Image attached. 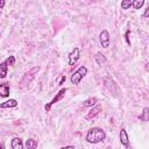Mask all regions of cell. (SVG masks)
<instances>
[{"instance_id":"9c48e42d","label":"cell","mask_w":149,"mask_h":149,"mask_svg":"<svg viewBox=\"0 0 149 149\" xmlns=\"http://www.w3.org/2000/svg\"><path fill=\"white\" fill-rule=\"evenodd\" d=\"M9 95V83L0 84V97L6 98Z\"/></svg>"},{"instance_id":"d6986e66","label":"cell","mask_w":149,"mask_h":149,"mask_svg":"<svg viewBox=\"0 0 149 149\" xmlns=\"http://www.w3.org/2000/svg\"><path fill=\"white\" fill-rule=\"evenodd\" d=\"M148 107H144V109H143V114L142 115H140V119L141 120H143V121H148Z\"/></svg>"},{"instance_id":"3957f363","label":"cell","mask_w":149,"mask_h":149,"mask_svg":"<svg viewBox=\"0 0 149 149\" xmlns=\"http://www.w3.org/2000/svg\"><path fill=\"white\" fill-rule=\"evenodd\" d=\"M86 74H87V68H86V66L83 65V66L78 68V69L71 74V83L74 84V85L79 84L80 80H81Z\"/></svg>"},{"instance_id":"8992f818","label":"cell","mask_w":149,"mask_h":149,"mask_svg":"<svg viewBox=\"0 0 149 149\" xmlns=\"http://www.w3.org/2000/svg\"><path fill=\"white\" fill-rule=\"evenodd\" d=\"M78 59H79V49H78V48H74V49L69 54V65L76 64Z\"/></svg>"},{"instance_id":"6da1fadb","label":"cell","mask_w":149,"mask_h":149,"mask_svg":"<svg viewBox=\"0 0 149 149\" xmlns=\"http://www.w3.org/2000/svg\"><path fill=\"white\" fill-rule=\"evenodd\" d=\"M105 139H106V133L104 129H101L99 127L91 128L87 132L86 137H85L86 142H88V143H99V142L104 141Z\"/></svg>"},{"instance_id":"7402d4cb","label":"cell","mask_w":149,"mask_h":149,"mask_svg":"<svg viewBox=\"0 0 149 149\" xmlns=\"http://www.w3.org/2000/svg\"><path fill=\"white\" fill-rule=\"evenodd\" d=\"M5 6V1L3 0H0V8H2Z\"/></svg>"},{"instance_id":"ac0fdd59","label":"cell","mask_w":149,"mask_h":149,"mask_svg":"<svg viewBox=\"0 0 149 149\" xmlns=\"http://www.w3.org/2000/svg\"><path fill=\"white\" fill-rule=\"evenodd\" d=\"M130 7H132V1L130 0H123L121 2V8L122 9H128Z\"/></svg>"},{"instance_id":"30bf717a","label":"cell","mask_w":149,"mask_h":149,"mask_svg":"<svg viewBox=\"0 0 149 149\" xmlns=\"http://www.w3.org/2000/svg\"><path fill=\"white\" fill-rule=\"evenodd\" d=\"M16 106H17V101L15 99H9V100H6L0 104V108H12V107H16Z\"/></svg>"},{"instance_id":"7c38bea8","label":"cell","mask_w":149,"mask_h":149,"mask_svg":"<svg viewBox=\"0 0 149 149\" xmlns=\"http://www.w3.org/2000/svg\"><path fill=\"white\" fill-rule=\"evenodd\" d=\"M94 59H95V62H97L99 65H105V64L107 63V59H106L105 55H102L101 52H97L95 56H94Z\"/></svg>"},{"instance_id":"8fae6325","label":"cell","mask_w":149,"mask_h":149,"mask_svg":"<svg viewBox=\"0 0 149 149\" xmlns=\"http://www.w3.org/2000/svg\"><path fill=\"white\" fill-rule=\"evenodd\" d=\"M10 146H12V149H23V143L20 137H14L10 142Z\"/></svg>"},{"instance_id":"603a6c76","label":"cell","mask_w":149,"mask_h":149,"mask_svg":"<svg viewBox=\"0 0 149 149\" xmlns=\"http://www.w3.org/2000/svg\"><path fill=\"white\" fill-rule=\"evenodd\" d=\"M0 149H5V146L2 143H0Z\"/></svg>"},{"instance_id":"ffe728a7","label":"cell","mask_w":149,"mask_h":149,"mask_svg":"<svg viewBox=\"0 0 149 149\" xmlns=\"http://www.w3.org/2000/svg\"><path fill=\"white\" fill-rule=\"evenodd\" d=\"M59 149H76L73 146H66V147H62V148H59Z\"/></svg>"},{"instance_id":"52a82bcc","label":"cell","mask_w":149,"mask_h":149,"mask_svg":"<svg viewBox=\"0 0 149 149\" xmlns=\"http://www.w3.org/2000/svg\"><path fill=\"white\" fill-rule=\"evenodd\" d=\"M101 105H94L93 107H92V109L87 113V115H86V120H90V119H93L94 116H97L99 113H100V111H101Z\"/></svg>"},{"instance_id":"4fadbf2b","label":"cell","mask_w":149,"mask_h":149,"mask_svg":"<svg viewBox=\"0 0 149 149\" xmlns=\"http://www.w3.org/2000/svg\"><path fill=\"white\" fill-rule=\"evenodd\" d=\"M97 101H98V99H97L95 97H91V98L86 99V100L83 102V105H84V107H93V106L97 104Z\"/></svg>"},{"instance_id":"5b68a950","label":"cell","mask_w":149,"mask_h":149,"mask_svg":"<svg viewBox=\"0 0 149 149\" xmlns=\"http://www.w3.org/2000/svg\"><path fill=\"white\" fill-rule=\"evenodd\" d=\"M100 43L102 45V48H108L109 47V33L107 29H104L101 33H100Z\"/></svg>"},{"instance_id":"9a60e30c","label":"cell","mask_w":149,"mask_h":149,"mask_svg":"<svg viewBox=\"0 0 149 149\" xmlns=\"http://www.w3.org/2000/svg\"><path fill=\"white\" fill-rule=\"evenodd\" d=\"M7 70H8V66L5 62L0 63V78H5L6 74H7Z\"/></svg>"},{"instance_id":"5bb4252c","label":"cell","mask_w":149,"mask_h":149,"mask_svg":"<svg viewBox=\"0 0 149 149\" xmlns=\"http://www.w3.org/2000/svg\"><path fill=\"white\" fill-rule=\"evenodd\" d=\"M26 147H27V149H36L37 148V141L34 139H28L26 141Z\"/></svg>"},{"instance_id":"277c9868","label":"cell","mask_w":149,"mask_h":149,"mask_svg":"<svg viewBox=\"0 0 149 149\" xmlns=\"http://www.w3.org/2000/svg\"><path fill=\"white\" fill-rule=\"evenodd\" d=\"M66 91H68L66 88H62V90H61V91H59V92H58V93H57V94L54 97V99H52V100H51V101H50L48 105H45V106H44L45 111H47V112H48V111H50V107H51V105H54V104H56L57 101H59V100H61V99H62V98L65 95Z\"/></svg>"},{"instance_id":"7a4b0ae2","label":"cell","mask_w":149,"mask_h":149,"mask_svg":"<svg viewBox=\"0 0 149 149\" xmlns=\"http://www.w3.org/2000/svg\"><path fill=\"white\" fill-rule=\"evenodd\" d=\"M38 70H40V66H35V68H33L31 70H29L27 73H24V76H23V78L21 79L20 85H19L20 88H23V87L28 86V85L31 83V80L35 78V73H37Z\"/></svg>"},{"instance_id":"2e32d148","label":"cell","mask_w":149,"mask_h":149,"mask_svg":"<svg viewBox=\"0 0 149 149\" xmlns=\"http://www.w3.org/2000/svg\"><path fill=\"white\" fill-rule=\"evenodd\" d=\"M143 3H144L143 0H134V1H132V6H133L135 9H140V8L143 6Z\"/></svg>"},{"instance_id":"e0dca14e","label":"cell","mask_w":149,"mask_h":149,"mask_svg":"<svg viewBox=\"0 0 149 149\" xmlns=\"http://www.w3.org/2000/svg\"><path fill=\"white\" fill-rule=\"evenodd\" d=\"M3 62L7 64V66H12V65L15 64V57H14V56H9V57L6 58Z\"/></svg>"},{"instance_id":"ba28073f","label":"cell","mask_w":149,"mask_h":149,"mask_svg":"<svg viewBox=\"0 0 149 149\" xmlns=\"http://www.w3.org/2000/svg\"><path fill=\"white\" fill-rule=\"evenodd\" d=\"M119 136H120V142H121V144L125 146V147H128V144H129V137H128V134H127L126 129H121Z\"/></svg>"},{"instance_id":"44dd1931","label":"cell","mask_w":149,"mask_h":149,"mask_svg":"<svg viewBox=\"0 0 149 149\" xmlns=\"http://www.w3.org/2000/svg\"><path fill=\"white\" fill-rule=\"evenodd\" d=\"M149 15V7H147V9H146V12H144V14H143V16L144 17H147Z\"/></svg>"}]
</instances>
